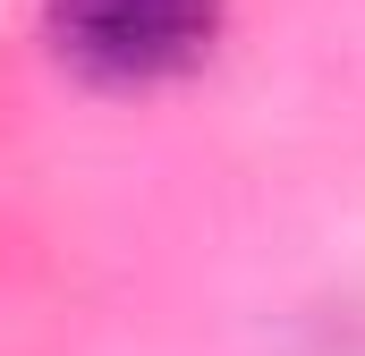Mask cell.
<instances>
[{"label": "cell", "mask_w": 365, "mask_h": 356, "mask_svg": "<svg viewBox=\"0 0 365 356\" xmlns=\"http://www.w3.org/2000/svg\"><path fill=\"white\" fill-rule=\"evenodd\" d=\"M221 9L230 0H51V51L110 93L170 85L212 51Z\"/></svg>", "instance_id": "cell-1"}]
</instances>
